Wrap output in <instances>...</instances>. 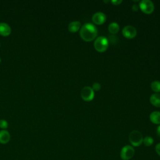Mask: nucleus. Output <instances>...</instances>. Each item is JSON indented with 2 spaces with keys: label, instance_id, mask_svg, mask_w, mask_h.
I'll return each mask as SVG.
<instances>
[{
  "label": "nucleus",
  "instance_id": "obj_16",
  "mask_svg": "<svg viewBox=\"0 0 160 160\" xmlns=\"http://www.w3.org/2000/svg\"><path fill=\"white\" fill-rule=\"evenodd\" d=\"M154 142V139L151 136H146L144 138H143V143L146 146H151Z\"/></svg>",
  "mask_w": 160,
  "mask_h": 160
},
{
  "label": "nucleus",
  "instance_id": "obj_11",
  "mask_svg": "<svg viewBox=\"0 0 160 160\" xmlns=\"http://www.w3.org/2000/svg\"><path fill=\"white\" fill-rule=\"evenodd\" d=\"M81 28V22L78 21L71 22L68 25V29L71 32H77Z\"/></svg>",
  "mask_w": 160,
  "mask_h": 160
},
{
  "label": "nucleus",
  "instance_id": "obj_23",
  "mask_svg": "<svg viewBox=\"0 0 160 160\" xmlns=\"http://www.w3.org/2000/svg\"><path fill=\"white\" fill-rule=\"evenodd\" d=\"M104 2H108L109 1H104Z\"/></svg>",
  "mask_w": 160,
  "mask_h": 160
},
{
  "label": "nucleus",
  "instance_id": "obj_7",
  "mask_svg": "<svg viewBox=\"0 0 160 160\" xmlns=\"http://www.w3.org/2000/svg\"><path fill=\"white\" fill-rule=\"evenodd\" d=\"M122 32L124 37L129 39H131L136 36L137 34V31L134 26L131 25H128L122 29Z\"/></svg>",
  "mask_w": 160,
  "mask_h": 160
},
{
  "label": "nucleus",
  "instance_id": "obj_24",
  "mask_svg": "<svg viewBox=\"0 0 160 160\" xmlns=\"http://www.w3.org/2000/svg\"><path fill=\"white\" fill-rule=\"evenodd\" d=\"M0 62H1V58H0Z\"/></svg>",
  "mask_w": 160,
  "mask_h": 160
},
{
  "label": "nucleus",
  "instance_id": "obj_22",
  "mask_svg": "<svg viewBox=\"0 0 160 160\" xmlns=\"http://www.w3.org/2000/svg\"><path fill=\"white\" fill-rule=\"evenodd\" d=\"M157 133L158 136L160 137V125L157 128Z\"/></svg>",
  "mask_w": 160,
  "mask_h": 160
},
{
  "label": "nucleus",
  "instance_id": "obj_13",
  "mask_svg": "<svg viewBox=\"0 0 160 160\" xmlns=\"http://www.w3.org/2000/svg\"><path fill=\"white\" fill-rule=\"evenodd\" d=\"M150 120L154 124H160V112L154 111L150 114Z\"/></svg>",
  "mask_w": 160,
  "mask_h": 160
},
{
  "label": "nucleus",
  "instance_id": "obj_12",
  "mask_svg": "<svg viewBox=\"0 0 160 160\" xmlns=\"http://www.w3.org/2000/svg\"><path fill=\"white\" fill-rule=\"evenodd\" d=\"M151 103L156 107H160V94H153L150 97Z\"/></svg>",
  "mask_w": 160,
  "mask_h": 160
},
{
  "label": "nucleus",
  "instance_id": "obj_21",
  "mask_svg": "<svg viewBox=\"0 0 160 160\" xmlns=\"http://www.w3.org/2000/svg\"><path fill=\"white\" fill-rule=\"evenodd\" d=\"M138 9H139V6L138 5V4H133L132 5V9L133 10V11H138Z\"/></svg>",
  "mask_w": 160,
  "mask_h": 160
},
{
  "label": "nucleus",
  "instance_id": "obj_1",
  "mask_svg": "<svg viewBox=\"0 0 160 160\" xmlns=\"http://www.w3.org/2000/svg\"><path fill=\"white\" fill-rule=\"evenodd\" d=\"M79 34L81 38L85 41H91L94 40L97 34L96 27L92 23H85L80 29Z\"/></svg>",
  "mask_w": 160,
  "mask_h": 160
},
{
  "label": "nucleus",
  "instance_id": "obj_19",
  "mask_svg": "<svg viewBox=\"0 0 160 160\" xmlns=\"http://www.w3.org/2000/svg\"><path fill=\"white\" fill-rule=\"evenodd\" d=\"M155 150L156 152H157V154L160 156V143H158V144H156V148H155Z\"/></svg>",
  "mask_w": 160,
  "mask_h": 160
},
{
  "label": "nucleus",
  "instance_id": "obj_9",
  "mask_svg": "<svg viewBox=\"0 0 160 160\" xmlns=\"http://www.w3.org/2000/svg\"><path fill=\"white\" fill-rule=\"evenodd\" d=\"M11 27L7 23H0V34L2 36H8L11 33Z\"/></svg>",
  "mask_w": 160,
  "mask_h": 160
},
{
  "label": "nucleus",
  "instance_id": "obj_6",
  "mask_svg": "<svg viewBox=\"0 0 160 160\" xmlns=\"http://www.w3.org/2000/svg\"><path fill=\"white\" fill-rule=\"evenodd\" d=\"M81 96L83 100L86 101H90L94 99V90L89 86H85L81 90Z\"/></svg>",
  "mask_w": 160,
  "mask_h": 160
},
{
  "label": "nucleus",
  "instance_id": "obj_20",
  "mask_svg": "<svg viewBox=\"0 0 160 160\" xmlns=\"http://www.w3.org/2000/svg\"><path fill=\"white\" fill-rule=\"evenodd\" d=\"M111 2L114 5H119L122 2V0H112Z\"/></svg>",
  "mask_w": 160,
  "mask_h": 160
},
{
  "label": "nucleus",
  "instance_id": "obj_10",
  "mask_svg": "<svg viewBox=\"0 0 160 160\" xmlns=\"http://www.w3.org/2000/svg\"><path fill=\"white\" fill-rule=\"evenodd\" d=\"M10 140V134L6 130L0 131V142L6 144Z\"/></svg>",
  "mask_w": 160,
  "mask_h": 160
},
{
  "label": "nucleus",
  "instance_id": "obj_2",
  "mask_svg": "<svg viewBox=\"0 0 160 160\" xmlns=\"http://www.w3.org/2000/svg\"><path fill=\"white\" fill-rule=\"evenodd\" d=\"M94 46L96 51L98 52H104L108 48L109 41L108 39L104 36H99L96 39Z\"/></svg>",
  "mask_w": 160,
  "mask_h": 160
},
{
  "label": "nucleus",
  "instance_id": "obj_17",
  "mask_svg": "<svg viewBox=\"0 0 160 160\" xmlns=\"http://www.w3.org/2000/svg\"><path fill=\"white\" fill-rule=\"evenodd\" d=\"M8 126V122L4 119L0 120V128L2 129H6Z\"/></svg>",
  "mask_w": 160,
  "mask_h": 160
},
{
  "label": "nucleus",
  "instance_id": "obj_4",
  "mask_svg": "<svg viewBox=\"0 0 160 160\" xmlns=\"http://www.w3.org/2000/svg\"><path fill=\"white\" fill-rule=\"evenodd\" d=\"M139 8L142 12L146 14H151L154 9V3L150 0H142L139 4Z\"/></svg>",
  "mask_w": 160,
  "mask_h": 160
},
{
  "label": "nucleus",
  "instance_id": "obj_18",
  "mask_svg": "<svg viewBox=\"0 0 160 160\" xmlns=\"http://www.w3.org/2000/svg\"><path fill=\"white\" fill-rule=\"evenodd\" d=\"M101 84L99 83V82H94L93 84H92V89L94 91H98L101 89Z\"/></svg>",
  "mask_w": 160,
  "mask_h": 160
},
{
  "label": "nucleus",
  "instance_id": "obj_15",
  "mask_svg": "<svg viewBox=\"0 0 160 160\" xmlns=\"http://www.w3.org/2000/svg\"><path fill=\"white\" fill-rule=\"evenodd\" d=\"M151 88L154 92H160V81H154L152 82L151 84Z\"/></svg>",
  "mask_w": 160,
  "mask_h": 160
},
{
  "label": "nucleus",
  "instance_id": "obj_8",
  "mask_svg": "<svg viewBox=\"0 0 160 160\" xmlns=\"http://www.w3.org/2000/svg\"><path fill=\"white\" fill-rule=\"evenodd\" d=\"M106 16L102 12H97L94 13L92 16V20L93 22L98 25L103 24L106 21Z\"/></svg>",
  "mask_w": 160,
  "mask_h": 160
},
{
  "label": "nucleus",
  "instance_id": "obj_3",
  "mask_svg": "<svg viewBox=\"0 0 160 160\" xmlns=\"http://www.w3.org/2000/svg\"><path fill=\"white\" fill-rule=\"evenodd\" d=\"M129 140L132 146H139L143 142V137L139 131L134 130L131 132L129 136Z\"/></svg>",
  "mask_w": 160,
  "mask_h": 160
},
{
  "label": "nucleus",
  "instance_id": "obj_14",
  "mask_svg": "<svg viewBox=\"0 0 160 160\" xmlns=\"http://www.w3.org/2000/svg\"><path fill=\"white\" fill-rule=\"evenodd\" d=\"M108 30L111 34H116L119 30V26L115 22H111L108 26Z\"/></svg>",
  "mask_w": 160,
  "mask_h": 160
},
{
  "label": "nucleus",
  "instance_id": "obj_5",
  "mask_svg": "<svg viewBox=\"0 0 160 160\" xmlns=\"http://www.w3.org/2000/svg\"><path fill=\"white\" fill-rule=\"evenodd\" d=\"M134 154V148L131 146L126 145L121 149L120 156L122 160H129L133 157Z\"/></svg>",
  "mask_w": 160,
  "mask_h": 160
}]
</instances>
